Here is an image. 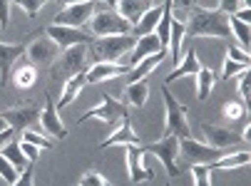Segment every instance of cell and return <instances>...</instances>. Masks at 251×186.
Here are the masks:
<instances>
[{
    "instance_id": "obj_30",
    "label": "cell",
    "mask_w": 251,
    "mask_h": 186,
    "mask_svg": "<svg viewBox=\"0 0 251 186\" xmlns=\"http://www.w3.org/2000/svg\"><path fill=\"white\" fill-rule=\"evenodd\" d=\"M251 162V154L246 152H236V154H226V157H222V159H217V162H211L209 166L211 169H236V166H246Z\"/></svg>"
},
{
    "instance_id": "obj_45",
    "label": "cell",
    "mask_w": 251,
    "mask_h": 186,
    "mask_svg": "<svg viewBox=\"0 0 251 186\" xmlns=\"http://www.w3.org/2000/svg\"><path fill=\"white\" fill-rule=\"evenodd\" d=\"M13 141V129H5V132H0V149L8 146Z\"/></svg>"
},
{
    "instance_id": "obj_15",
    "label": "cell",
    "mask_w": 251,
    "mask_h": 186,
    "mask_svg": "<svg viewBox=\"0 0 251 186\" xmlns=\"http://www.w3.org/2000/svg\"><path fill=\"white\" fill-rule=\"evenodd\" d=\"M27 52V43H0V87L10 80L13 65L20 55Z\"/></svg>"
},
{
    "instance_id": "obj_5",
    "label": "cell",
    "mask_w": 251,
    "mask_h": 186,
    "mask_svg": "<svg viewBox=\"0 0 251 186\" xmlns=\"http://www.w3.org/2000/svg\"><path fill=\"white\" fill-rule=\"evenodd\" d=\"M137 45L134 35H115V37H100L92 43V52L97 55V62H120L127 52H132Z\"/></svg>"
},
{
    "instance_id": "obj_11",
    "label": "cell",
    "mask_w": 251,
    "mask_h": 186,
    "mask_svg": "<svg viewBox=\"0 0 251 186\" xmlns=\"http://www.w3.org/2000/svg\"><path fill=\"white\" fill-rule=\"evenodd\" d=\"M60 47L50 40L48 35H35L32 40L27 43V60L30 65H40V67H52V62L57 60Z\"/></svg>"
},
{
    "instance_id": "obj_39",
    "label": "cell",
    "mask_w": 251,
    "mask_h": 186,
    "mask_svg": "<svg viewBox=\"0 0 251 186\" xmlns=\"http://www.w3.org/2000/svg\"><path fill=\"white\" fill-rule=\"evenodd\" d=\"M15 5H20L30 18H35V15H38L40 13V8H45V3H43V0H18V3Z\"/></svg>"
},
{
    "instance_id": "obj_36",
    "label": "cell",
    "mask_w": 251,
    "mask_h": 186,
    "mask_svg": "<svg viewBox=\"0 0 251 186\" xmlns=\"http://www.w3.org/2000/svg\"><path fill=\"white\" fill-rule=\"evenodd\" d=\"M18 176H20V171H18V169L3 157V154H0V179H3L5 184H15Z\"/></svg>"
},
{
    "instance_id": "obj_25",
    "label": "cell",
    "mask_w": 251,
    "mask_h": 186,
    "mask_svg": "<svg viewBox=\"0 0 251 186\" xmlns=\"http://www.w3.org/2000/svg\"><path fill=\"white\" fill-rule=\"evenodd\" d=\"M172 8H174V3L172 0H167V3H162V18H159V25H157V30H154V35L159 37V43H162V47H169V32H172Z\"/></svg>"
},
{
    "instance_id": "obj_40",
    "label": "cell",
    "mask_w": 251,
    "mask_h": 186,
    "mask_svg": "<svg viewBox=\"0 0 251 186\" xmlns=\"http://www.w3.org/2000/svg\"><path fill=\"white\" fill-rule=\"evenodd\" d=\"M244 70H249V67H244V65H239V62L226 60V62H224V70H222V80H229V77H234V74H241Z\"/></svg>"
},
{
    "instance_id": "obj_32",
    "label": "cell",
    "mask_w": 251,
    "mask_h": 186,
    "mask_svg": "<svg viewBox=\"0 0 251 186\" xmlns=\"http://www.w3.org/2000/svg\"><path fill=\"white\" fill-rule=\"evenodd\" d=\"M182 40H184V23L172 20V32H169V50L174 57V67L179 65V50H182Z\"/></svg>"
},
{
    "instance_id": "obj_4",
    "label": "cell",
    "mask_w": 251,
    "mask_h": 186,
    "mask_svg": "<svg viewBox=\"0 0 251 186\" xmlns=\"http://www.w3.org/2000/svg\"><path fill=\"white\" fill-rule=\"evenodd\" d=\"M162 97H164V104H167V129H164V137H176V139H189L192 137V129H189V115H187V107L174 99L169 87L164 85L162 87Z\"/></svg>"
},
{
    "instance_id": "obj_24",
    "label": "cell",
    "mask_w": 251,
    "mask_h": 186,
    "mask_svg": "<svg viewBox=\"0 0 251 186\" xmlns=\"http://www.w3.org/2000/svg\"><path fill=\"white\" fill-rule=\"evenodd\" d=\"M159 18H162V5H154L150 8L145 15H142V20L132 27V35L134 37H145V35H152L159 25Z\"/></svg>"
},
{
    "instance_id": "obj_8",
    "label": "cell",
    "mask_w": 251,
    "mask_h": 186,
    "mask_svg": "<svg viewBox=\"0 0 251 186\" xmlns=\"http://www.w3.org/2000/svg\"><path fill=\"white\" fill-rule=\"evenodd\" d=\"M179 154H182V164L197 166V164H211V162L226 157V149H214V146L199 144L189 137V139H179Z\"/></svg>"
},
{
    "instance_id": "obj_34",
    "label": "cell",
    "mask_w": 251,
    "mask_h": 186,
    "mask_svg": "<svg viewBox=\"0 0 251 186\" xmlns=\"http://www.w3.org/2000/svg\"><path fill=\"white\" fill-rule=\"evenodd\" d=\"M211 166L209 164H197L192 166V176H194V186H211Z\"/></svg>"
},
{
    "instance_id": "obj_14",
    "label": "cell",
    "mask_w": 251,
    "mask_h": 186,
    "mask_svg": "<svg viewBox=\"0 0 251 186\" xmlns=\"http://www.w3.org/2000/svg\"><path fill=\"white\" fill-rule=\"evenodd\" d=\"M57 104L50 99V94H45V109H43V115H40V132H48L50 137L55 139H65L67 137V129L65 124L60 122V115H57Z\"/></svg>"
},
{
    "instance_id": "obj_47",
    "label": "cell",
    "mask_w": 251,
    "mask_h": 186,
    "mask_svg": "<svg viewBox=\"0 0 251 186\" xmlns=\"http://www.w3.org/2000/svg\"><path fill=\"white\" fill-rule=\"evenodd\" d=\"M164 186H172V184H164Z\"/></svg>"
},
{
    "instance_id": "obj_42",
    "label": "cell",
    "mask_w": 251,
    "mask_h": 186,
    "mask_svg": "<svg viewBox=\"0 0 251 186\" xmlns=\"http://www.w3.org/2000/svg\"><path fill=\"white\" fill-rule=\"evenodd\" d=\"M226 60L239 62V65H244V67H249V65H251V57H249L246 52H241L239 47H229V57H226Z\"/></svg>"
},
{
    "instance_id": "obj_22",
    "label": "cell",
    "mask_w": 251,
    "mask_h": 186,
    "mask_svg": "<svg viewBox=\"0 0 251 186\" xmlns=\"http://www.w3.org/2000/svg\"><path fill=\"white\" fill-rule=\"evenodd\" d=\"M199 70H201V65H199V60H197V52H194V47H189L184 62H179L176 70L169 72V77H167L164 85H169V82H174V80H179V77H189V74H194V77H197V72H199Z\"/></svg>"
},
{
    "instance_id": "obj_21",
    "label": "cell",
    "mask_w": 251,
    "mask_h": 186,
    "mask_svg": "<svg viewBox=\"0 0 251 186\" xmlns=\"http://www.w3.org/2000/svg\"><path fill=\"white\" fill-rule=\"evenodd\" d=\"M164 57H167V50H162V52H157V55H152V57H147V60H142L137 67H132L129 74H127L129 85H134V82H139V80H147L150 74L154 72V67L164 62Z\"/></svg>"
},
{
    "instance_id": "obj_23",
    "label": "cell",
    "mask_w": 251,
    "mask_h": 186,
    "mask_svg": "<svg viewBox=\"0 0 251 186\" xmlns=\"http://www.w3.org/2000/svg\"><path fill=\"white\" fill-rule=\"evenodd\" d=\"M35 80H38V72H35V67L30 62H23V65L13 67V72H10V82L15 90H27L35 85Z\"/></svg>"
},
{
    "instance_id": "obj_17",
    "label": "cell",
    "mask_w": 251,
    "mask_h": 186,
    "mask_svg": "<svg viewBox=\"0 0 251 186\" xmlns=\"http://www.w3.org/2000/svg\"><path fill=\"white\" fill-rule=\"evenodd\" d=\"M204 134H206L209 146H214V149H226V146H234L241 141L239 132H234L229 127H217V124H204Z\"/></svg>"
},
{
    "instance_id": "obj_41",
    "label": "cell",
    "mask_w": 251,
    "mask_h": 186,
    "mask_svg": "<svg viewBox=\"0 0 251 186\" xmlns=\"http://www.w3.org/2000/svg\"><path fill=\"white\" fill-rule=\"evenodd\" d=\"M239 92L244 97V104L249 107V94H251V82H249V70H244L239 74Z\"/></svg>"
},
{
    "instance_id": "obj_12",
    "label": "cell",
    "mask_w": 251,
    "mask_h": 186,
    "mask_svg": "<svg viewBox=\"0 0 251 186\" xmlns=\"http://www.w3.org/2000/svg\"><path fill=\"white\" fill-rule=\"evenodd\" d=\"M45 35L60 47V52L75 47V45H90L92 47V43H95V37L90 32H82V30H75V27H60V25H50L45 30Z\"/></svg>"
},
{
    "instance_id": "obj_1",
    "label": "cell",
    "mask_w": 251,
    "mask_h": 186,
    "mask_svg": "<svg viewBox=\"0 0 251 186\" xmlns=\"http://www.w3.org/2000/svg\"><path fill=\"white\" fill-rule=\"evenodd\" d=\"M184 35L189 37H226L231 35L229 30V15H224L219 8L217 10H194L189 23L184 25Z\"/></svg>"
},
{
    "instance_id": "obj_19",
    "label": "cell",
    "mask_w": 251,
    "mask_h": 186,
    "mask_svg": "<svg viewBox=\"0 0 251 186\" xmlns=\"http://www.w3.org/2000/svg\"><path fill=\"white\" fill-rule=\"evenodd\" d=\"M127 166H129V181L132 184L154 179V174L145 166V154H142L139 146H127Z\"/></svg>"
},
{
    "instance_id": "obj_18",
    "label": "cell",
    "mask_w": 251,
    "mask_h": 186,
    "mask_svg": "<svg viewBox=\"0 0 251 186\" xmlns=\"http://www.w3.org/2000/svg\"><path fill=\"white\" fill-rule=\"evenodd\" d=\"M115 144H122V146H142V139L134 134L129 117H125V119H122V127H115L110 137L100 141V146H102V149H107V146H115Z\"/></svg>"
},
{
    "instance_id": "obj_33",
    "label": "cell",
    "mask_w": 251,
    "mask_h": 186,
    "mask_svg": "<svg viewBox=\"0 0 251 186\" xmlns=\"http://www.w3.org/2000/svg\"><path fill=\"white\" fill-rule=\"evenodd\" d=\"M229 30L236 35V40L241 43V52L249 55V45H251V32H249V25L246 23H239L234 15H229Z\"/></svg>"
},
{
    "instance_id": "obj_13",
    "label": "cell",
    "mask_w": 251,
    "mask_h": 186,
    "mask_svg": "<svg viewBox=\"0 0 251 186\" xmlns=\"http://www.w3.org/2000/svg\"><path fill=\"white\" fill-rule=\"evenodd\" d=\"M132 67H122L120 62H97L85 72V85H100L104 80H115L122 74H129Z\"/></svg>"
},
{
    "instance_id": "obj_28",
    "label": "cell",
    "mask_w": 251,
    "mask_h": 186,
    "mask_svg": "<svg viewBox=\"0 0 251 186\" xmlns=\"http://www.w3.org/2000/svg\"><path fill=\"white\" fill-rule=\"evenodd\" d=\"M0 154H3L18 171H25L27 166H30V162H27V157L20 152V141H10L8 146H3V149H0Z\"/></svg>"
},
{
    "instance_id": "obj_46",
    "label": "cell",
    "mask_w": 251,
    "mask_h": 186,
    "mask_svg": "<svg viewBox=\"0 0 251 186\" xmlns=\"http://www.w3.org/2000/svg\"><path fill=\"white\" fill-rule=\"evenodd\" d=\"M5 129H10V127H8V122L3 117H0V132H5Z\"/></svg>"
},
{
    "instance_id": "obj_9",
    "label": "cell",
    "mask_w": 251,
    "mask_h": 186,
    "mask_svg": "<svg viewBox=\"0 0 251 186\" xmlns=\"http://www.w3.org/2000/svg\"><path fill=\"white\" fill-rule=\"evenodd\" d=\"M139 149H142V154H154V157L167 166V174H169L172 179L182 174V169L176 166V157H179V139H176V137H162L159 141L147 144V146L142 144Z\"/></svg>"
},
{
    "instance_id": "obj_37",
    "label": "cell",
    "mask_w": 251,
    "mask_h": 186,
    "mask_svg": "<svg viewBox=\"0 0 251 186\" xmlns=\"http://www.w3.org/2000/svg\"><path fill=\"white\" fill-rule=\"evenodd\" d=\"M80 186H112V184L107 181L100 171H95V169H92V171H85V174H82Z\"/></svg>"
},
{
    "instance_id": "obj_2",
    "label": "cell",
    "mask_w": 251,
    "mask_h": 186,
    "mask_svg": "<svg viewBox=\"0 0 251 186\" xmlns=\"http://www.w3.org/2000/svg\"><path fill=\"white\" fill-rule=\"evenodd\" d=\"M87 55H90V45H75V47H70L65 52L57 55V60L52 62V80L57 82H67V80H73L77 77V74L87 72Z\"/></svg>"
},
{
    "instance_id": "obj_20",
    "label": "cell",
    "mask_w": 251,
    "mask_h": 186,
    "mask_svg": "<svg viewBox=\"0 0 251 186\" xmlns=\"http://www.w3.org/2000/svg\"><path fill=\"white\" fill-rule=\"evenodd\" d=\"M162 50H167V47H162L159 37L154 32L152 35H145V37H137V45L132 50V65L129 67H137L142 60H147V57H152V55H157Z\"/></svg>"
},
{
    "instance_id": "obj_43",
    "label": "cell",
    "mask_w": 251,
    "mask_h": 186,
    "mask_svg": "<svg viewBox=\"0 0 251 186\" xmlns=\"http://www.w3.org/2000/svg\"><path fill=\"white\" fill-rule=\"evenodd\" d=\"M20 152L27 157V162H38V154H40V149L35 146V144H27V141H20Z\"/></svg>"
},
{
    "instance_id": "obj_29",
    "label": "cell",
    "mask_w": 251,
    "mask_h": 186,
    "mask_svg": "<svg viewBox=\"0 0 251 186\" xmlns=\"http://www.w3.org/2000/svg\"><path fill=\"white\" fill-rule=\"evenodd\" d=\"M222 117L226 119V122H231V124H239V122H249V109H246V104H241V102H226L224 107H222Z\"/></svg>"
},
{
    "instance_id": "obj_16",
    "label": "cell",
    "mask_w": 251,
    "mask_h": 186,
    "mask_svg": "<svg viewBox=\"0 0 251 186\" xmlns=\"http://www.w3.org/2000/svg\"><path fill=\"white\" fill-rule=\"evenodd\" d=\"M110 8H115V13L134 27L142 20V15L150 8H154V3H147V0H120V3H110Z\"/></svg>"
},
{
    "instance_id": "obj_48",
    "label": "cell",
    "mask_w": 251,
    "mask_h": 186,
    "mask_svg": "<svg viewBox=\"0 0 251 186\" xmlns=\"http://www.w3.org/2000/svg\"><path fill=\"white\" fill-rule=\"evenodd\" d=\"M0 30H3V27H0Z\"/></svg>"
},
{
    "instance_id": "obj_38",
    "label": "cell",
    "mask_w": 251,
    "mask_h": 186,
    "mask_svg": "<svg viewBox=\"0 0 251 186\" xmlns=\"http://www.w3.org/2000/svg\"><path fill=\"white\" fill-rule=\"evenodd\" d=\"M10 186H35V162H30V166L25 171H20L18 181L10 184Z\"/></svg>"
},
{
    "instance_id": "obj_44",
    "label": "cell",
    "mask_w": 251,
    "mask_h": 186,
    "mask_svg": "<svg viewBox=\"0 0 251 186\" xmlns=\"http://www.w3.org/2000/svg\"><path fill=\"white\" fill-rule=\"evenodd\" d=\"M8 8H10V3L8 0H0V27H8Z\"/></svg>"
},
{
    "instance_id": "obj_27",
    "label": "cell",
    "mask_w": 251,
    "mask_h": 186,
    "mask_svg": "<svg viewBox=\"0 0 251 186\" xmlns=\"http://www.w3.org/2000/svg\"><path fill=\"white\" fill-rule=\"evenodd\" d=\"M214 80H217L214 70H209V67H204V65H201V70L197 72V99H199V102H204V99L211 94Z\"/></svg>"
},
{
    "instance_id": "obj_6",
    "label": "cell",
    "mask_w": 251,
    "mask_h": 186,
    "mask_svg": "<svg viewBox=\"0 0 251 186\" xmlns=\"http://www.w3.org/2000/svg\"><path fill=\"white\" fill-rule=\"evenodd\" d=\"M90 35L95 40L100 37H115V35H132V25L122 20L115 10H97L90 20Z\"/></svg>"
},
{
    "instance_id": "obj_3",
    "label": "cell",
    "mask_w": 251,
    "mask_h": 186,
    "mask_svg": "<svg viewBox=\"0 0 251 186\" xmlns=\"http://www.w3.org/2000/svg\"><path fill=\"white\" fill-rule=\"evenodd\" d=\"M40 115H43L40 107L30 99H25V102H18L15 107L5 109L0 117L8 122V127L13 132L23 134V132H40Z\"/></svg>"
},
{
    "instance_id": "obj_10",
    "label": "cell",
    "mask_w": 251,
    "mask_h": 186,
    "mask_svg": "<svg viewBox=\"0 0 251 186\" xmlns=\"http://www.w3.org/2000/svg\"><path fill=\"white\" fill-rule=\"evenodd\" d=\"M100 5L92 3V0H85V3H67L52 20V25H60V27H82L87 20H92L95 10Z\"/></svg>"
},
{
    "instance_id": "obj_31",
    "label": "cell",
    "mask_w": 251,
    "mask_h": 186,
    "mask_svg": "<svg viewBox=\"0 0 251 186\" xmlns=\"http://www.w3.org/2000/svg\"><path fill=\"white\" fill-rule=\"evenodd\" d=\"M82 87H85V72L77 74V77H73V80H67V82H65V90H62V97H60V102H57V109H60V107H67L70 102L80 94Z\"/></svg>"
},
{
    "instance_id": "obj_35",
    "label": "cell",
    "mask_w": 251,
    "mask_h": 186,
    "mask_svg": "<svg viewBox=\"0 0 251 186\" xmlns=\"http://www.w3.org/2000/svg\"><path fill=\"white\" fill-rule=\"evenodd\" d=\"M23 141L35 144L38 149H52V146H55V144H52V139H48L43 132H23Z\"/></svg>"
},
{
    "instance_id": "obj_7",
    "label": "cell",
    "mask_w": 251,
    "mask_h": 186,
    "mask_svg": "<svg viewBox=\"0 0 251 186\" xmlns=\"http://www.w3.org/2000/svg\"><path fill=\"white\" fill-rule=\"evenodd\" d=\"M125 117H127V107H125L120 99H115V97H110L107 92H102L100 104H97V107H92V109H87L77 122L82 124V122H87V119H102L110 129H115V127H117V122H120V119H125Z\"/></svg>"
},
{
    "instance_id": "obj_26",
    "label": "cell",
    "mask_w": 251,
    "mask_h": 186,
    "mask_svg": "<svg viewBox=\"0 0 251 186\" xmlns=\"http://www.w3.org/2000/svg\"><path fill=\"white\" fill-rule=\"evenodd\" d=\"M125 97H127V102L132 107H145L147 99H150V82L147 80H139L134 85H127V94Z\"/></svg>"
}]
</instances>
